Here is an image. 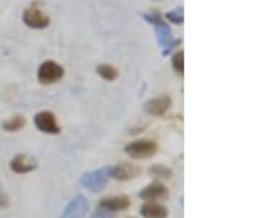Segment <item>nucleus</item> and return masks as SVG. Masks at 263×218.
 I'll list each match as a JSON object with an SVG mask.
<instances>
[{
    "mask_svg": "<svg viewBox=\"0 0 263 218\" xmlns=\"http://www.w3.org/2000/svg\"><path fill=\"white\" fill-rule=\"evenodd\" d=\"M143 18L146 19L151 25L155 27L157 38H158V43H160L161 48H162V56L170 55V51L176 47L177 44H180V40H174V38H173L171 29H170L168 25L162 21V18H161V15L158 12H152L149 15H143Z\"/></svg>",
    "mask_w": 263,
    "mask_h": 218,
    "instance_id": "1",
    "label": "nucleus"
},
{
    "mask_svg": "<svg viewBox=\"0 0 263 218\" xmlns=\"http://www.w3.org/2000/svg\"><path fill=\"white\" fill-rule=\"evenodd\" d=\"M110 171L111 167H103V169H98L94 171H88L84 173L82 177H81V183L85 189H88L89 192H101L105 189L107 183L110 180Z\"/></svg>",
    "mask_w": 263,
    "mask_h": 218,
    "instance_id": "2",
    "label": "nucleus"
},
{
    "mask_svg": "<svg viewBox=\"0 0 263 218\" xmlns=\"http://www.w3.org/2000/svg\"><path fill=\"white\" fill-rule=\"evenodd\" d=\"M157 150H158V145L154 141H149V139H139V141L130 142L124 147V152L127 155H130L132 158H136V160L151 158L152 155H155Z\"/></svg>",
    "mask_w": 263,
    "mask_h": 218,
    "instance_id": "3",
    "label": "nucleus"
},
{
    "mask_svg": "<svg viewBox=\"0 0 263 218\" xmlns=\"http://www.w3.org/2000/svg\"><path fill=\"white\" fill-rule=\"evenodd\" d=\"M63 75H65V69L53 60H47V62L41 63V66L38 67V81L43 85L54 84L57 81H60Z\"/></svg>",
    "mask_w": 263,
    "mask_h": 218,
    "instance_id": "4",
    "label": "nucleus"
},
{
    "mask_svg": "<svg viewBox=\"0 0 263 218\" xmlns=\"http://www.w3.org/2000/svg\"><path fill=\"white\" fill-rule=\"evenodd\" d=\"M34 124L40 132L48 135H57L60 132V126L57 123L56 116L50 112H41L34 116Z\"/></svg>",
    "mask_w": 263,
    "mask_h": 218,
    "instance_id": "5",
    "label": "nucleus"
},
{
    "mask_svg": "<svg viewBox=\"0 0 263 218\" xmlns=\"http://www.w3.org/2000/svg\"><path fill=\"white\" fill-rule=\"evenodd\" d=\"M22 21L25 25H28L29 28L34 29L46 28L50 24V18L37 8H29V9L25 10L22 15Z\"/></svg>",
    "mask_w": 263,
    "mask_h": 218,
    "instance_id": "6",
    "label": "nucleus"
},
{
    "mask_svg": "<svg viewBox=\"0 0 263 218\" xmlns=\"http://www.w3.org/2000/svg\"><path fill=\"white\" fill-rule=\"evenodd\" d=\"M88 209H89L88 201L79 195L66 205L65 211L60 215V218H84L88 212Z\"/></svg>",
    "mask_w": 263,
    "mask_h": 218,
    "instance_id": "7",
    "label": "nucleus"
},
{
    "mask_svg": "<svg viewBox=\"0 0 263 218\" xmlns=\"http://www.w3.org/2000/svg\"><path fill=\"white\" fill-rule=\"evenodd\" d=\"M141 174V167H138L136 164H130V162H122V164H117L111 167L110 171V176L116 179V180L126 181L135 179L136 176Z\"/></svg>",
    "mask_w": 263,
    "mask_h": 218,
    "instance_id": "8",
    "label": "nucleus"
},
{
    "mask_svg": "<svg viewBox=\"0 0 263 218\" xmlns=\"http://www.w3.org/2000/svg\"><path fill=\"white\" fill-rule=\"evenodd\" d=\"M129 207H130V201L126 195L107 196L100 202V209L105 212H120V211H126Z\"/></svg>",
    "mask_w": 263,
    "mask_h": 218,
    "instance_id": "9",
    "label": "nucleus"
},
{
    "mask_svg": "<svg viewBox=\"0 0 263 218\" xmlns=\"http://www.w3.org/2000/svg\"><path fill=\"white\" fill-rule=\"evenodd\" d=\"M170 192L168 189L162 185V183H151L146 188H143L139 193L141 199L146 201V202H155V201H162L168 198Z\"/></svg>",
    "mask_w": 263,
    "mask_h": 218,
    "instance_id": "10",
    "label": "nucleus"
},
{
    "mask_svg": "<svg viewBox=\"0 0 263 218\" xmlns=\"http://www.w3.org/2000/svg\"><path fill=\"white\" fill-rule=\"evenodd\" d=\"M37 161L27 154H18L16 157L12 158L9 167L10 170L13 173H18V174H25V173H31L37 169Z\"/></svg>",
    "mask_w": 263,
    "mask_h": 218,
    "instance_id": "11",
    "label": "nucleus"
},
{
    "mask_svg": "<svg viewBox=\"0 0 263 218\" xmlns=\"http://www.w3.org/2000/svg\"><path fill=\"white\" fill-rule=\"evenodd\" d=\"M171 105V98L168 95H162L158 98H152L145 104V112L151 116H162L168 112Z\"/></svg>",
    "mask_w": 263,
    "mask_h": 218,
    "instance_id": "12",
    "label": "nucleus"
},
{
    "mask_svg": "<svg viewBox=\"0 0 263 218\" xmlns=\"http://www.w3.org/2000/svg\"><path fill=\"white\" fill-rule=\"evenodd\" d=\"M141 214L145 218H167L168 209L157 202H146L141 207Z\"/></svg>",
    "mask_w": 263,
    "mask_h": 218,
    "instance_id": "13",
    "label": "nucleus"
},
{
    "mask_svg": "<svg viewBox=\"0 0 263 218\" xmlns=\"http://www.w3.org/2000/svg\"><path fill=\"white\" fill-rule=\"evenodd\" d=\"M25 126V117L16 114V116H12L10 119H8L6 122L2 123V128L6 131V132H18L22 128Z\"/></svg>",
    "mask_w": 263,
    "mask_h": 218,
    "instance_id": "14",
    "label": "nucleus"
},
{
    "mask_svg": "<svg viewBox=\"0 0 263 218\" xmlns=\"http://www.w3.org/2000/svg\"><path fill=\"white\" fill-rule=\"evenodd\" d=\"M149 174L154 177H161V179H171L173 177V170L167 167V166H162V164H155L149 169Z\"/></svg>",
    "mask_w": 263,
    "mask_h": 218,
    "instance_id": "15",
    "label": "nucleus"
},
{
    "mask_svg": "<svg viewBox=\"0 0 263 218\" xmlns=\"http://www.w3.org/2000/svg\"><path fill=\"white\" fill-rule=\"evenodd\" d=\"M97 72H98V75L101 76L103 79L105 81H114L117 76H119V72H117V69L111 65H100V66L97 67Z\"/></svg>",
    "mask_w": 263,
    "mask_h": 218,
    "instance_id": "16",
    "label": "nucleus"
},
{
    "mask_svg": "<svg viewBox=\"0 0 263 218\" xmlns=\"http://www.w3.org/2000/svg\"><path fill=\"white\" fill-rule=\"evenodd\" d=\"M171 65H173V69L179 74V75H183L184 74V51L180 50L177 51L173 59H171Z\"/></svg>",
    "mask_w": 263,
    "mask_h": 218,
    "instance_id": "17",
    "label": "nucleus"
},
{
    "mask_svg": "<svg viewBox=\"0 0 263 218\" xmlns=\"http://www.w3.org/2000/svg\"><path fill=\"white\" fill-rule=\"evenodd\" d=\"M165 18L168 19L170 22H173V24L181 25V24H183V21H184V15H183V8H180L179 10H171V12H167Z\"/></svg>",
    "mask_w": 263,
    "mask_h": 218,
    "instance_id": "18",
    "label": "nucleus"
}]
</instances>
